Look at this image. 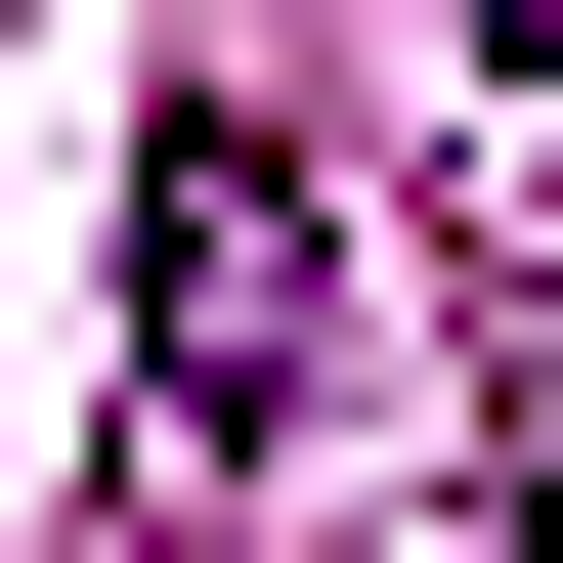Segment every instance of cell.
Segmentation results:
<instances>
[{"label": "cell", "instance_id": "1", "mask_svg": "<svg viewBox=\"0 0 563 563\" xmlns=\"http://www.w3.org/2000/svg\"><path fill=\"white\" fill-rule=\"evenodd\" d=\"M303 347H347V217H303L261 87H174V131H131V390H174V433H261Z\"/></svg>", "mask_w": 563, "mask_h": 563}, {"label": "cell", "instance_id": "2", "mask_svg": "<svg viewBox=\"0 0 563 563\" xmlns=\"http://www.w3.org/2000/svg\"><path fill=\"white\" fill-rule=\"evenodd\" d=\"M477 44H520V87H563V0H477Z\"/></svg>", "mask_w": 563, "mask_h": 563}]
</instances>
